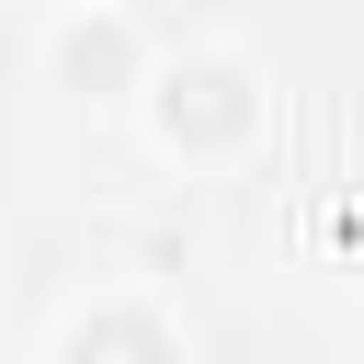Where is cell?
<instances>
[{
	"mask_svg": "<svg viewBox=\"0 0 364 364\" xmlns=\"http://www.w3.org/2000/svg\"><path fill=\"white\" fill-rule=\"evenodd\" d=\"M68 364H182V353H171V330L148 307H91L68 330Z\"/></svg>",
	"mask_w": 364,
	"mask_h": 364,
	"instance_id": "obj_3",
	"label": "cell"
},
{
	"mask_svg": "<svg viewBox=\"0 0 364 364\" xmlns=\"http://www.w3.org/2000/svg\"><path fill=\"white\" fill-rule=\"evenodd\" d=\"M250 68H228V57H193V68H171L159 80V136L171 148H239L250 136Z\"/></svg>",
	"mask_w": 364,
	"mask_h": 364,
	"instance_id": "obj_1",
	"label": "cell"
},
{
	"mask_svg": "<svg viewBox=\"0 0 364 364\" xmlns=\"http://www.w3.org/2000/svg\"><path fill=\"white\" fill-rule=\"evenodd\" d=\"M57 80H68V91H125V80H136V34L102 23V11H80V23L57 34Z\"/></svg>",
	"mask_w": 364,
	"mask_h": 364,
	"instance_id": "obj_2",
	"label": "cell"
}]
</instances>
